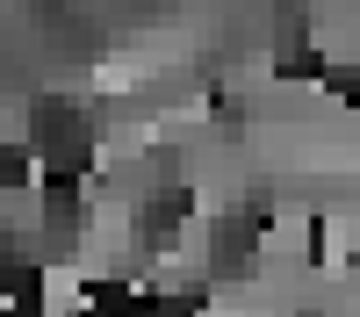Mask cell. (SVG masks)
Returning <instances> with one entry per match:
<instances>
[{
    "mask_svg": "<svg viewBox=\"0 0 360 317\" xmlns=\"http://www.w3.org/2000/svg\"><path fill=\"white\" fill-rule=\"evenodd\" d=\"M22 181H29V159L15 144H0V188H22Z\"/></svg>",
    "mask_w": 360,
    "mask_h": 317,
    "instance_id": "cell-1",
    "label": "cell"
}]
</instances>
